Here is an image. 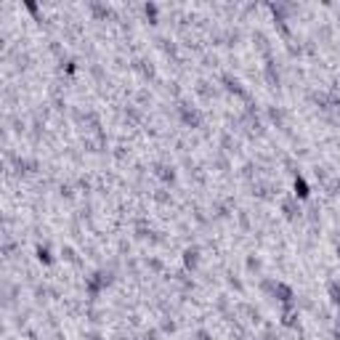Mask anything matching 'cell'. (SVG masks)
Masks as SVG:
<instances>
[{
  "mask_svg": "<svg viewBox=\"0 0 340 340\" xmlns=\"http://www.w3.org/2000/svg\"><path fill=\"white\" fill-rule=\"evenodd\" d=\"M37 255H40V260H45V263H48V260H51V255H48V250H43V247H40V250H37Z\"/></svg>",
  "mask_w": 340,
  "mask_h": 340,
  "instance_id": "cell-1",
  "label": "cell"
}]
</instances>
